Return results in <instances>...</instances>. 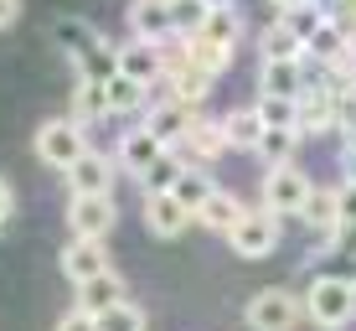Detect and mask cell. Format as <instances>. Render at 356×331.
<instances>
[{
    "label": "cell",
    "mask_w": 356,
    "mask_h": 331,
    "mask_svg": "<svg viewBox=\"0 0 356 331\" xmlns=\"http://www.w3.org/2000/svg\"><path fill=\"white\" fill-rule=\"evenodd\" d=\"M52 42L63 47V52L72 57V63H83V57H93L98 47H108L104 36H98L88 21H78V16H63V21H52Z\"/></svg>",
    "instance_id": "5bb4252c"
},
{
    "label": "cell",
    "mask_w": 356,
    "mask_h": 331,
    "mask_svg": "<svg viewBox=\"0 0 356 331\" xmlns=\"http://www.w3.org/2000/svg\"><path fill=\"white\" fill-rule=\"evenodd\" d=\"M63 176L72 187V197H108V187H114V161H108L104 151H88L83 161H72Z\"/></svg>",
    "instance_id": "52a82bcc"
},
{
    "label": "cell",
    "mask_w": 356,
    "mask_h": 331,
    "mask_svg": "<svg viewBox=\"0 0 356 331\" xmlns=\"http://www.w3.org/2000/svg\"><path fill=\"white\" fill-rule=\"evenodd\" d=\"M119 300H124V279H119L114 269H104L88 285H78V311H88V316H104L108 305H119Z\"/></svg>",
    "instance_id": "2e32d148"
},
{
    "label": "cell",
    "mask_w": 356,
    "mask_h": 331,
    "mask_svg": "<svg viewBox=\"0 0 356 331\" xmlns=\"http://www.w3.org/2000/svg\"><path fill=\"white\" fill-rule=\"evenodd\" d=\"M165 151H170V145H161L150 130H129L124 140H119V166H124V171H134V176H145V171H150L155 161H161Z\"/></svg>",
    "instance_id": "9a60e30c"
},
{
    "label": "cell",
    "mask_w": 356,
    "mask_h": 331,
    "mask_svg": "<svg viewBox=\"0 0 356 331\" xmlns=\"http://www.w3.org/2000/svg\"><path fill=\"white\" fill-rule=\"evenodd\" d=\"M346 47H351V31L341 26L336 16H330L325 26H321V31L310 36V47H305V52H310L315 63H341V57H346Z\"/></svg>",
    "instance_id": "603a6c76"
},
{
    "label": "cell",
    "mask_w": 356,
    "mask_h": 331,
    "mask_svg": "<svg viewBox=\"0 0 356 331\" xmlns=\"http://www.w3.org/2000/svg\"><path fill=\"white\" fill-rule=\"evenodd\" d=\"M119 72L124 78H134L140 88H150V83H161L165 78V52H161V42H124L119 47Z\"/></svg>",
    "instance_id": "ba28073f"
},
{
    "label": "cell",
    "mask_w": 356,
    "mask_h": 331,
    "mask_svg": "<svg viewBox=\"0 0 356 331\" xmlns=\"http://www.w3.org/2000/svg\"><path fill=\"white\" fill-rule=\"evenodd\" d=\"M325 243H330V254H346V259H356V223H341Z\"/></svg>",
    "instance_id": "e575fe53"
},
{
    "label": "cell",
    "mask_w": 356,
    "mask_h": 331,
    "mask_svg": "<svg viewBox=\"0 0 356 331\" xmlns=\"http://www.w3.org/2000/svg\"><path fill=\"white\" fill-rule=\"evenodd\" d=\"M279 21H284V26H289L294 36H300V42H305V47H310V36H315V31H321V26H325V21H330V10L321 6V0H300V6H289V10H279Z\"/></svg>",
    "instance_id": "7402d4cb"
},
{
    "label": "cell",
    "mask_w": 356,
    "mask_h": 331,
    "mask_svg": "<svg viewBox=\"0 0 356 331\" xmlns=\"http://www.w3.org/2000/svg\"><path fill=\"white\" fill-rule=\"evenodd\" d=\"M104 114H108V88H104V83H83V78H78V88H72V114H67V119H78V125L88 130V125H98Z\"/></svg>",
    "instance_id": "44dd1931"
},
{
    "label": "cell",
    "mask_w": 356,
    "mask_h": 331,
    "mask_svg": "<svg viewBox=\"0 0 356 331\" xmlns=\"http://www.w3.org/2000/svg\"><path fill=\"white\" fill-rule=\"evenodd\" d=\"M259 93L300 99V93H305V57H300V63H264L259 68Z\"/></svg>",
    "instance_id": "d6986e66"
},
{
    "label": "cell",
    "mask_w": 356,
    "mask_h": 331,
    "mask_svg": "<svg viewBox=\"0 0 356 331\" xmlns=\"http://www.w3.org/2000/svg\"><path fill=\"white\" fill-rule=\"evenodd\" d=\"M305 223H310L315 233H336L341 228V192H330V187H310V197H305Z\"/></svg>",
    "instance_id": "ac0fdd59"
},
{
    "label": "cell",
    "mask_w": 356,
    "mask_h": 331,
    "mask_svg": "<svg viewBox=\"0 0 356 331\" xmlns=\"http://www.w3.org/2000/svg\"><path fill=\"white\" fill-rule=\"evenodd\" d=\"M202 36H207L212 47H227V52H232V42H238V10H232V6H212Z\"/></svg>",
    "instance_id": "f546056e"
},
{
    "label": "cell",
    "mask_w": 356,
    "mask_h": 331,
    "mask_svg": "<svg viewBox=\"0 0 356 331\" xmlns=\"http://www.w3.org/2000/svg\"><path fill=\"white\" fill-rule=\"evenodd\" d=\"M181 151L196 155V161H217V155L227 151L222 119H191V130H186V140H181Z\"/></svg>",
    "instance_id": "e0dca14e"
},
{
    "label": "cell",
    "mask_w": 356,
    "mask_h": 331,
    "mask_svg": "<svg viewBox=\"0 0 356 331\" xmlns=\"http://www.w3.org/2000/svg\"><path fill=\"white\" fill-rule=\"evenodd\" d=\"M330 16H336L346 31H356V0H336V10H330Z\"/></svg>",
    "instance_id": "74e56055"
},
{
    "label": "cell",
    "mask_w": 356,
    "mask_h": 331,
    "mask_svg": "<svg viewBox=\"0 0 356 331\" xmlns=\"http://www.w3.org/2000/svg\"><path fill=\"white\" fill-rule=\"evenodd\" d=\"M36 155L52 171H67L72 161L88 155V130H83L78 119H47V125L36 130Z\"/></svg>",
    "instance_id": "7a4b0ae2"
},
{
    "label": "cell",
    "mask_w": 356,
    "mask_h": 331,
    "mask_svg": "<svg viewBox=\"0 0 356 331\" xmlns=\"http://www.w3.org/2000/svg\"><path fill=\"white\" fill-rule=\"evenodd\" d=\"M212 192H217V187L207 181V171H191V166H186V176L176 181V197H181V207H186V213H202Z\"/></svg>",
    "instance_id": "1f68e13d"
},
{
    "label": "cell",
    "mask_w": 356,
    "mask_h": 331,
    "mask_svg": "<svg viewBox=\"0 0 356 331\" xmlns=\"http://www.w3.org/2000/svg\"><path fill=\"white\" fill-rule=\"evenodd\" d=\"M259 119H264V130H300V104L284 99V93H259Z\"/></svg>",
    "instance_id": "4316f807"
},
{
    "label": "cell",
    "mask_w": 356,
    "mask_h": 331,
    "mask_svg": "<svg viewBox=\"0 0 356 331\" xmlns=\"http://www.w3.org/2000/svg\"><path fill=\"white\" fill-rule=\"evenodd\" d=\"M181 176H186V161H181L176 151H165L161 161H155V166L140 176V187H145V197H161V192H176Z\"/></svg>",
    "instance_id": "484cf974"
},
{
    "label": "cell",
    "mask_w": 356,
    "mask_h": 331,
    "mask_svg": "<svg viewBox=\"0 0 356 331\" xmlns=\"http://www.w3.org/2000/svg\"><path fill=\"white\" fill-rule=\"evenodd\" d=\"M129 31L140 36V42H165V36L176 31V10H170V0H134V6H129Z\"/></svg>",
    "instance_id": "7c38bea8"
},
{
    "label": "cell",
    "mask_w": 356,
    "mask_h": 331,
    "mask_svg": "<svg viewBox=\"0 0 356 331\" xmlns=\"http://www.w3.org/2000/svg\"><path fill=\"white\" fill-rule=\"evenodd\" d=\"M243 321H248V331H294L300 300H294L289 290H259V295L248 300V311H243Z\"/></svg>",
    "instance_id": "5b68a950"
},
{
    "label": "cell",
    "mask_w": 356,
    "mask_h": 331,
    "mask_svg": "<svg viewBox=\"0 0 356 331\" xmlns=\"http://www.w3.org/2000/svg\"><path fill=\"white\" fill-rule=\"evenodd\" d=\"M341 161H346V171H351V181H356V140H346V155H341Z\"/></svg>",
    "instance_id": "60d3db41"
},
{
    "label": "cell",
    "mask_w": 356,
    "mask_h": 331,
    "mask_svg": "<svg viewBox=\"0 0 356 331\" xmlns=\"http://www.w3.org/2000/svg\"><path fill=\"white\" fill-rule=\"evenodd\" d=\"M104 88H108V114H134V109L145 104V88L134 78H124V72H119L114 83H104Z\"/></svg>",
    "instance_id": "d6a6232c"
},
{
    "label": "cell",
    "mask_w": 356,
    "mask_h": 331,
    "mask_svg": "<svg viewBox=\"0 0 356 331\" xmlns=\"http://www.w3.org/2000/svg\"><path fill=\"white\" fill-rule=\"evenodd\" d=\"M6 223H10V187L0 181V228H6Z\"/></svg>",
    "instance_id": "ab89813d"
},
{
    "label": "cell",
    "mask_w": 356,
    "mask_h": 331,
    "mask_svg": "<svg viewBox=\"0 0 356 331\" xmlns=\"http://www.w3.org/2000/svg\"><path fill=\"white\" fill-rule=\"evenodd\" d=\"M227 243L243 259H268V254L279 249V217L268 213V207H253V213L238 217V228L227 233Z\"/></svg>",
    "instance_id": "3957f363"
},
{
    "label": "cell",
    "mask_w": 356,
    "mask_h": 331,
    "mask_svg": "<svg viewBox=\"0 0 356 331\" xmlns=\"http://www.w3.org/2000/svg\"><path fill=\"white\" fill-rule=\"evenodd\" d=\"M294 145H300V130H264L259 155L268 166H294Z\"/></svg>",
    "instance_id": "f1b7e54d"
},
{
    "label": "cell",
    "mask_w": 356,
    "mask_h": 331,
    "mask_svg": "<svg viewBox=\"0 0 356 331\" xmlns=\"http://www.w3.org/2000/svg\"><path fill=\"white\" fill-rule=\"evenodd\" d=\"M98 331H145V311H134L129 300L108 305L104 316H98Z\"/></svg>",
    "instance_id": "836d02e7"
},
{
    "label": "cell",
    "mask_w": 356,
    "mask_h": 331,
    "mask_svg": "<svg viewBox=\"0 0 356 331\" xmlns=\"http://www.w3.org/2000/svg\"><path fill=\"white\" fill-rule=\"evenodd\" d=\"M114 197H72L67 207V223H72V238H108L114 228Z\"/></svg>",
    "instance_id": "9c48e42d"
},
{
    "label": "cell",
    "mask_w": 356,
    "mask_h": 331,
    "mask_svg": "<svg viewBox=\"0 0 356 331\" xmlns=\"http://www.w3.org/2000/svg\"><path fill=\"white\" fill-rule=\"evenodd\" d=\"M243 213H248V207L232 197V192H212V197H207V207L196 213V223H207V228H217V233H232Z\"/></svg>",
    "instance_id": "d4e9b609"
},
{
    "label": "cell",
    "mask_w": 356,
    "mask_h": 331,
    "mask_svg": "<svg viewBox=\"0 0 356 331\" xmlns=\"http://www.w3.org/2000/svg\"><path fill=\"white\" fill-rule=\"evenodd\" d=\"M191 119H196V109H186L181 99H165V104H155L150 114H145V130H150L161 145H181L186 130H191Z\"/></svg>",
    "instance_id": "4fadbf2b"
},
{
    "label": "cell",
    "mask_w": 356,
    "mask_h": 331,
    "mask_svg": "<svg viewBox=\"0 0 356 331\" xmlns=\"http://www.w3.org/2000/svg\"><path fill=\"white\" fill-rule=\"evenodd\" d=\"M268 6H279V10H289V6H300V0H268Z\"/></svg>",
    "instance_id": "b9f144b4"
},
{
    "label": "cell",
    "mask_w": 356,
    "mask_h": 331,
    "mask_svg": "<svg viewBox=\"0 0 356 331\" xmlns=\"http://www.w3.org/2000/svg\"><path fill=\"white\" fill-rule=\"evenodd\" d=\"M305 197H310V176L305 171H294V166H268V176H264V207L274 217H300L305 213Z\"/></svg>",
    "instance_id": "277c9868"
},
{
    "label": "cell",
    "mask_w": 356,
    "mask_h": 331,
    "mask_svg": "<svg viewBox=\"0 0 356 331\" xmlns=\"http://www.w3.org/2000/svg\"><path fill=\"white\" fill-rule=\"evenodd\" d=\"M294 104H300V134L305 130H310V134L341 130V119H336V88H330V83H305V93Z\"/></svg>",
    "instance_id": "8992f818"
},
{
    "label": "cell",
    "mask_w": 356,
    "mask_h": 331,
    "mask_svg": "<svg viewBox=\"0 0 356 331\" xmlns=\"http://www.w3.org/2000/svg\"><path fill=\"white\" fill-rule=\"evenodd\" d=\"M212 6H217V0H170V10H176V31L181 36H202Z\"/></svg>",
    "instance_id": "4dcf8cb0"
},
{
    "label": "cell",
    "mask_w": 356,
    "mask_h": 331,
    "mask_svg": "<svg viewBox=\"0 0 356 331\" xmlns=\"http://www.w3.org/2000/svg\"><path fill=\"white\" fill-rule=\"evenodd\" d=\"M108 269V254H104V238H72L63 249V275L72 285H88L93 275Z\"/></svg>",
    "instance_id": "8fae6325"
},
{
    "label": "cell",
    "mask_w": 356,
    "mask_h": 331,
    "mask_svg": "<svg viewBox=\"0 0 356 331\" xmlns=\"http://www.w3.org/2000/svg\"><path fill=\"white\" fill-rule=\"evenodd\" d=\"M222 134H227V151H259V140H264L259 109H232L222 119Z\"/></svg>",
    "instance_id": "ffe728a7"
},
{
    "label": "cell",
    "mask_w": 356,
    "mask_h": 331,
    "mask_svg": "<svg viewBox=\"0 0 356 331\" xmlns=\"http://www.w3.org/2000/svg\"><path fill=\"white\" fill-rule=\"evenodd\" d=\"M191 217H196V213H186V207H181V197H176V192L145 197V228H150L155 238H181Z\"/></svg>",
    "instance_id": "30bf717a"
},
{
    "label": "cell",
    "mask_w": 356,
    "mask_h": 331,
    "mask_svg": "<svg viewBox=\"0 0 356 331\" xmlns=\"http://www.w3.org/2000/svg\"><path fill=\"white\" fill-rule=\"evenodd\" d=\"M305 311H310V321H315V326H325V331L346 326L351 316H356V279L321 275V279L310 285V300H305Z\"/></svg>",
    "instance_id": "6da1fadb"
},
{
    "label": "cell",
    "mask_w": 356,
    "mask_h": 331,
    "mask_svg": "<svg viewBox=\"0 0 356 331\" xmlns=\"http://www.w3.org/2000/svg\"><path fill=\"white\" fill-rule=\"evenodd\" d=\"M341 223H356V181L341 187Z\"/></svg>",
    "instance_id": "8d00e7d4"
},
{
    "label": "cell",
    "mask_w": 356,
    "mask_h": 331,
    "mask_svg": "<svg viewBox=\"0 0 356 331\" xmlns=\"http://www.w3.org/2000/svg\"><path fill=\"white\" fill-rule=\"evenodd\" d=\"M57 331H98V316H88V311H67L63 321H57Z\"/></svg>",
    "instance_id": "d590c367"
},
{
    "label": "cell",
    "mask_w": 356,
    "mask_h": 331,
    "mask_svg": "<svg viewBox=\"0 0 356 331\" xmlns=\"http://www.w3.org/2000/svg\"><path fill=\"white\" fill-rule=\"evenodd\" d=\"M186 57H191L202 72H212V78L232 68V52H227V47H212L207 36H186Z\"/></svg>",
    "instance_id": "83f0119b"
},
{
    "label": "cell",
    "mask_w": 356,
    "mask_h": 331,
    "mask_svg": "<svg viewBox=\"0 0 356 331\" xmlns=\"http://www.w3.org/2000/svg\"><path fill=\"white\" fill-rule=\"evenodd\" d=\"M16 16H21V0H0V31H6Z\"/></svg>",
    "instance_id": "f35d334b"
},
{
    "label": "cell",
    "mask_w": 356,
    "mask_h": 331,
    "mask_svg": "<svg viewBox=\"0 0 356 331\" xmlns=\"http://www.w3.org/2000/svg\"><path fill=\"white\" fill-rule=\"evenodd\" d=\"M259 52H264V63H300V57H305V42L284 26V21H274V26L264 31Z\"/></svg>",
    "instance_id": "cb8c5ba5"
}]
</instances>
